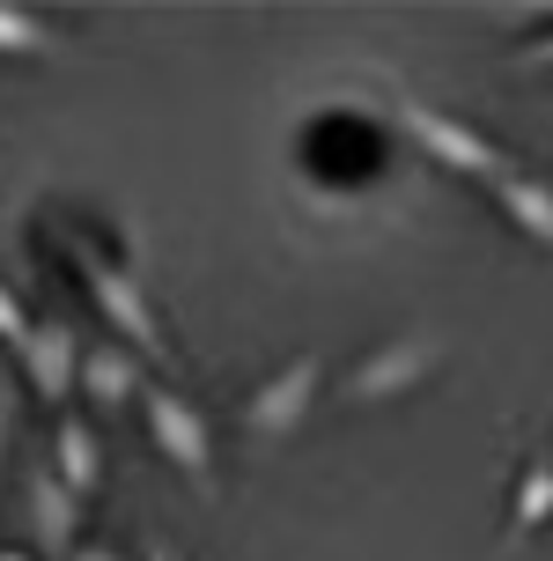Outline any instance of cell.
Returning a JSON list of instances; mask_svg holds the SVG:
<instances>
[{"mask_svg": "<svg viewBox=\"0 0 553 561\" xmlns=\"http://www.w3.org/2000/svg\"><path fill=\"white\" fill-rule=\"evenodd\" d=\"M74 274H82V296L118 325V340L134 347L140 363H170V333H163V318H155V304H148L140 274H126V266L111 252H96V244H74Z\"/></svg>", "mask_w": 553, "mask_h": 561, "instance_id": "1", "label": "cell"}, {"mask_svg": "<svg viewBox=\"0 0 553 561\" xmlns=\"http://www.w3.org/2000/svg\"><path fill=\"white\" fill-rule=\"evenodd\" d=\"M318 385H325V355H318V347H310V355H288L274 377H258L244 392L237 428H244L251 444H288L310 421V407H318Z\"/></svg>", "mask_w": 553, "mask_h": 561, "instance_id": "2", "label": "cell"}, {"mask_svg": "<svg viewBox=\"0 0 553 561\" xmlns=\"http://www.w3.org/2000/svg\"><path fill=\"white\" fill-rule=\"evenodd\" d=\"M140 428H148V444L163 450L199 495H215V428H207V414H199L177 385H148V399H140Z\"/></svg>", "mask_w": 553, "mask_h": 561, "instance_id": "3", "label": "cell"}, {"mask_svg": "<svg viewBox=\"0 0 553 561\" xmlns=\"http://www.w3.org/2000/svg\"><path fill=\"white\" fill-rule=\"evenodd\" d=\"M399 126H406V134H414L442 170H458V178H487V185H495V178H509V170H517V163H509V156L495 148V140L480 134V126H465V118L442 112V104L399 96Z\"/></svg>", "mask_w": 553, "mask_h": 561, "instance_id": "4", "label": "cell"}, {"mask_svg": "<svg viewBox=\"0 0 553 561\" xmlns=\"http://www.w3.org/2000/svg\"><path fill=\"white\" fill-rule=\"evenodd\" d=\"M436 363H442V333H399V340H384V347H369V355L347 369L339 392L355 399V407H384V399L414 392L420 377H436Z\"/></svg>", "mask_w": 553, "mask_h": 561, "instance_id": "5", "label": "cell"}, {"mask_svg": "<svg viewBox=\"0 0 553 561\" xmlns=\"http://www.w3.org/2000/svg\"><path fill=\"white\" fill-rule=\"evenodd\" d=\"M82 333L67 325V318H37L23 333V347H15V369H23V385L45 407H67V399L82 392Z\"/></svg>", "mask_w": 553, "mask_h": 561, "instance_id": "6", "label": "cell"}, {"mask_svg": "<svg viewBox=\"0 0 553 561\" xmlns=\"http://www.w3.org/2000/svg\"><path fill=\"white\" fill-rule=\"evenodd\" d=\"M23 539H30V554H45V561H67L82 547V495L53 466L23 473Z\"/></svg>", "mask_w": 553, "mask_h": 561, "instance_id": "7", "label": "cell"}, {"mask_svg": "<svg viewBox=\"0 0 553 561\" xmlns=\"http://www.w3.org/2000/svg\"><path fill=\"white\" fill-rule=\"evenodd\" d=\"M148 363H140L126 340H96L82 355V399L96 407V414H126V407H140L148 399Z\"/></svg>", "mask_w": 553, "mask_h": 561, "instance_id": "8", "label": "cell"}, {"mask_svg": "<svg viewBox=\"0 0 553 561\" xmlns=\"http://www.w3.org/2000/svg\"><path fill=\"white\" fill-rule=\"evenodd\" d=\"M487 193H495V207H502V215H509L517 229H525L539 252H553V185H546V178H531V170H509V178H495Z\"/></svg>", "mask_w": 553, "mask_h": 561, "instance_id": "9", "label": "cell"}, {"mask_svg": "<svg viewBox=\"0 0 553 561\" xmlns=\"http://www.w3.org/2000/svg\"><path fill=\"white\" fill-rule=\"evenodd\" d=\"M53 473L74 488V495H96L104 488V436H96V421H59L53 428Z\"/></svg>", "mask_w": 553, "mask_h": 561, "instance_id": "10", "label": "cell"}, {"mask_svg": "<svg viewBox=\"0 0 553 561\" xmlns=\"http://www.w3.org/2000/svg\"><path fill=\"white\" fill-rule=\"evenodd\" d=\"M553 517V450H531L525 473H517V495H509V525H502V547H525L539 525Z\"/></svg>", "mask_w": 553, "mask_h": 561, "instance_id": "11", "label": "cell"}, {"mask_svg": "<svg viewBox=\"0 0 553 561\" xmlns=\"http://www.w3.org/2000/svg\"><path fill=\"white\" fill-rule=\"evenodd\" d=\"M53 53H67V37H59L53 15L0 0V59H53Z\"/></svg>", "mask_w": 553, "mask_h": 561, "instance_id": "12", "label": "cell"}, {"mask_svg": "<svg viewBox=\"0 0 553 561\" xmlns=\"http://www.w3.org/2000/svg\"><path fill=\"white\" fill-rule=\"evenodd\" d=\"M15 421H23V385H15V363L0 355V458L15 444Z\"/></svg>", "mask_w": 553, "mask_h": 561, "instance_id": "13", "label": "cell"}, {"mask_svg": "<svg viewBox=\"0 0 553 561\" xmlns=\"http://www.w3.org/2000/svg\"><path fill=\"white\" fill-rule=\"evenodd\" d=\"M30 325H37V318H30V310H23V296H15V288L0 280V340H8V355L23 347V333H30Z\"/></svg>", "mask_w": 553, "mask_h": 561, "instance_id": "14", "label": "cell"}, {"mask_svg": "<svg viewBox=\"0 0 553 561\" xmlns=\"http://www.w3.org/2000/svg\"><path fill=\"white\" fill-rule=\"evenodd\" d=\"M67 561H126V547H111V539H82Z\"/></svg>", "mask_w": 553, "mask_h": 561, "instance_id": "15", "label": "cell"}, {"mask_svg": "<svg viewBox=\"0 0 553 561\" xmlns=\"http://www.w3.org/2000/svg\"><path fill=\"white\" fill-rule=\"evenodd\" d=\"M517 67H553V30H546V37H531L525 53H517Z\"/></svg>", "mask_w": 553, "mask_h": 561, "instance_id": "16", "label": "cell"}, {"mask_svg": "<svg viewBox=\"0 0 553 561\" xmlns=\"http://www.w3.org/2000/svg\"><path fill=\"white\" fill-rule=\"evenodd\" d=\"M140 561H170V547H163V539H148V547H140Z\"/></svg>", "mask_w": 553, "mask_h": 561, "instance_id": "17", "label": "cell"}, {"mask_svg": "<svg viewBox=\"0 0 553 561\" xmlns=\"http://www.w3.org/2000/svg\"><path fill=\"white\" fill-rule=\"evenodd\" d=\"M0 561H45V554H30V547H0Z\"/></svg>", "mask_w": 553, "mask_h": 561, "instance_id": "18", "label": "cell"}]
</instances>
